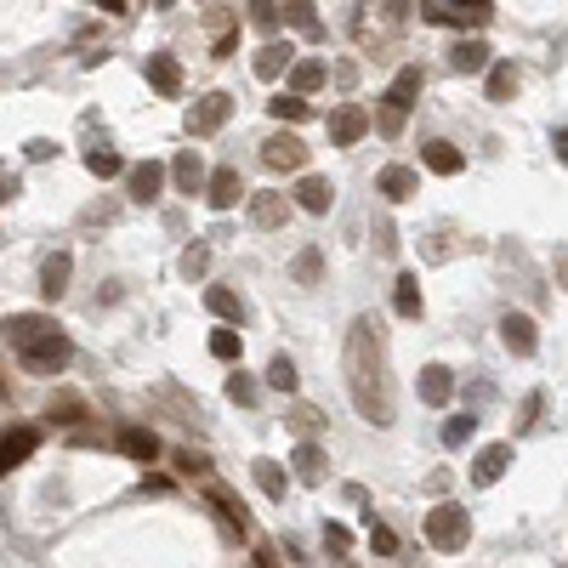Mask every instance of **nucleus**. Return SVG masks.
Returning a JSON list of instances; mask_svg holds the SVG:
<instances>
[{"mask_svg": "<svg viewBox=\"0 0 568 568\" xmlns=\"http://www.w3.org/2000/svg\"><path fill=\"white\" fill-rule=\"evenodd\" d=\"M347 392H353V409L370 426H392V387H387V347H381V324L370 313H358L347 324Z\"/></svg>", "mask_w": 568, "mask_h": 568, "instance_id": "nucleus-1", "label": "nucleus"}, {"mask_svg": "<svg viewBox=\"0 0 568 568\" xmlns=\"http://www.w3.org/2000/svg\"><path fill=\"white\" fill-rule=\"evenodd\" d=\"M0 336H6V347L18 353V364L29 375H63L74 358V341L46 313H12V319L0 324Z\"/></svg>", "mask_w": 568, "mask_h": 568, "instance_id": "nucleus-2", "label": "nucleus"}, {"mask_svg": "<svg viewBox=\"0 0 568 568\" xmlns=\"http://www.w3.org/2000/svg\"><path fill=\"white\" fill-rule=\"evenodd\" d=\"M421 534L432 551H466V540H472V517H466L461 500H438L432 512L421 517Z\"/></svg>", "mask_w": 568, "mask_h": 568, "instance_id": "nucleus-3", "label": "nucleus"}, {"mask_svg": "<svg viewBox=\"0 0 568 568\" xmlns=\"http://www.w3.org/2000/svg\"><path fill=\"white\" fill-rule=\"evenodd\" d=\"M421 63H404V69L392 74V86H387V97H381V137H398L404 131V120H409V108H415V97H421Z\"/></svg>", "mask_w": 568, "mask_h": 568, "instance_id": "nucleus-4", "label": "nucleus"}, {"mask_svg": "<svg viewBox=\"0 0 568 568\" xmlns=\"http://www.w3.org/2000/svg\"><path fill=\"white\" fill-rule=\"evenodd\" d=\"M233 114V97L228 91H205L194 108H188V137H216Z\"/></svg>", "mask_w": 568, "mask_h": 568, "instance_id": "nucleus-5", "label": "nucleus"}, {"mask_svg": "<svg viewBox=\"0 0 568 568\" xmlns=\"http://www.w3.org/2000/svg\"><path fill=\"white\" fill-rule=\"evenodd\" d=\"M262 165L267 171H302L307 165V142L296 137V131H273V137L262 142Z\"/></svg>", "mask_w": 568, "mask_h": 568, "instance_id": "nucleus-6", "label": "nucleus"}, {"mask_svg": "<svg viewBox=\"0 0 568 568\" xmlns=\"http://www.w3.org/2000/svg\"><path fill=\"white\" fill-rule=\"evenodd\" d=\"M165 177H171V165L142 160V165H131V171H125V194L137 199V205H154V199L165 194Z\"/></svg>", "mask_w": 568, "mask_h": 568, "instance_id": "nucleus-7", "label": "nucleus"}, {"mask_svg": "<svg viewBox=\"0 0 568 568\" xmlns=\"http://www.w3.org/2000/svg\"><path fill=\"white\" fill-rule=\"evenodd\" d=\"M35 449H40V426H12V432H0V478H12Z\"/></svg>", "mask_w": 568, "mask_h": 568, "instance_id": "nucleus-8", "label": "nucleus"}, {"mask_svg": "<svg viewBox=\"0 0 568 568\" xmlns=\"http://www.w3.org/2000/svg\"><path fill=\"white\" fill-rule=\"evenodd\" d=\"M421 18L438 29H483L495 18V6H421Z\"/></svg>", "mask_w": 568, "mask_h": 568, "instance_id": "nucleus-9", "label": "nucleus"}, {"mask_svg": "<svg viewBox=\"0 0 568 568\" xmlns=\"http://www.w3.org/2000/svg\"><path fill=\"white\" fill-rule=\"evenodd\" d=\"M375 194L387 199V205H404V199L421 194V171H415V165H387V171L375 177Z\"/></svg>", "mask_w": 568, "mask_h": 568, "instance_id": "nucleus-10", "label": "nucleus"}, {"mask_svg": "<svg viewBox=\"0 0 568 568\" xmlns=\"http://www.w3.org/2000/svg\"><path fill=\"white\" fill-rule=\"evenodd\" d=\"M364 137H370V114L358 103H341L336 114H330V142H336V148H353V142H364Z\"/></svg>", "mask_w": 568, "mask_h": 568, "instance_id": "nucleus-11", "label": "nucleus"}, {"mask_svg": "<svg viewBox=\"0 0 568 568\" xmlns=\"http://www.w3.org/2000/svg\"><path fill=\"white\" fill-rule=\"evenodd\" d=\"M500 341H506V353H517V358L540 353V330H534L529 313H506V319H500Z\"/></svg>", "mask_w": 568, "mask_h": 568, "instance_id": "nucleus-12", "label": "nucleus"}, {"mask_svg": "<svg viewBox=\"0 0 568 568\" xmlns=\"http://www.w3.org/2000/svg\"><path fill=\"white\" fill-rule=\"evenodd\" d=\"M205 199H211V211H233V205L245 199V177H239L233 165L211 171V182H205Z\"/></svg>", "mask_w": 568, "mask_h": 568, "instance_id": "nucleus-13", "label": "nucleus"}, {"mask_svg": "<svg viewBox=\"0 0 568 568\" xmlns=\"http://www.w3.org/2000/svg\"><path fill=\"white\" fill-rule=\"evenodd\" d=\"M142 74H148V86L160 91V97H182V63L171 52H154L142 63Z\"/></svg>", "mask_w": 568, "mask_h": 568, "instance_id": "nucleus-14", "label": "nucleus"}, {"mask_svg": "<svg viewBox=\"0 0 568 568\" xmlns=\"http://www.w3.org/2000/svg\"><path fill=\"white\" fill-rule=\"evenodd\" d=\"M250 69H256V80H279V74L296 69V46H290V40H267Z\"/></svg>", "mask_w": 568, "mask_h": 568, "instance_id": "nucleus-15", "label": "nucleus"}, {"mask_svg": "<svg viewBox=\"0 0 568 568\" xmlns=\"http://www.w3.org/2000/svg\"><path fill=\"white\" fill-rule=\"evenodd\" d=\"M171 182H177V194H188V199L205 194V182L211 177H205V160H199L194 148H182L177 160H171Z\"/></svg>", "mask_w": 568, "mask_h": 568, "instance_id": "nucleus-16", "label": "nucleus"}, {"mask_svg": "<svg viewBox=\"0 0 568 568\" xmlns=\"http://www.w3.org/2000/svg\"><path fill=\"white\" fill-rule=\"evenodd\" d=\"M69 273H74V256H69V250H52V256L40 262V296L57 302V296L69 290Z\"/></svg>", "mask_w": 568, "mask_h": 568, "instance_id": "nucleus-17", "label": "nucleus"}, {"mask_svg": "<svg viewBox=\"0 0 568 568\" xmlns=\"http://www.w3.org/2000/svg\"><path fill=\"white\" fill-rule=\"evenodd\" d=\"M506 466H512V444H489V449H478V461H472V483H478V489H489V483L506 478Z\"/></svg>", "mask_w": 568, "mask_h": 568, "instance_id": "nucleus-18", "label": "nucleus"}, {"mask_svg": "<svg viewBox=\"0 0 568 568\" xmlns=\"http://www.w3.org/2000/svg\"><path fill=\"white\" fill-rule=\"evenodd\" d=\"M114 444H120V455H131V461H154L160 455V438H154V426H120L114 432Z\"/></svg>", "mask_w": 568, "mask_h": 568, "instance_id": "nucleus-19", "label": "nucleus"}, {"mask_svg": "<svg viewBox=\"0 0 568 568\" xmlns=\"http://www.w3.org/2000/svg\"><path fill=\"white\" fill-rule=\"evenodd\" d=\"M421 165L432 171V177H461V171H466V154L455 148V142H426V148H421Z\"/></svg>", "mask_w": 568, "mask_h": 568, "instance_id": "nucleus-20", "label": "nucleus"}, {"mask_svg": "<svg viewBox=\"0 0 568 568\" xmlns=\"http://www.w3.org/2000/svg\"><path fill=\"white\" fill-rule=\"evenodd\" d=\"M392 313L409 319V324L426 313V296H421V279H415V273H398V284H392Z\"/></svg>", "mask_w": 568, "mask_h": 568, "instance_id": "nucleus-21", "label": "nucleus"}, {"mask_svg": "<svg viewBox=\"0 0 568 568\" xmlns=\"http://www.w3.org/2000/svg\"><path fill=\"white\" fill-rule=\"evenodd\" d=\"M284 216H290V199L284 194H250V222H256L262 233L284 228Z\"/></svg>", "mask_w": 568, "mask_h": 568, "instance_id": "nucleus-22", "label": "nucleus"}, {"mask_svg": "<svg viewBox=\"0 0 568 568\" xmlns=\"http://www.w3.org/2000/svg\"><path fill=\"white\" fill-rule=\"evenodd\" d=\"M455 398V370H444V364H426L421 370V404H449Z\"/></svg>", "mask_w": 568, "mask_h": 568, "instance_id": "nucleus-23", "label": "nucleus"}, {"mask_svg": "<svg viewBox=\"0 0 568 568\" xmlns=\"http://www.w3.org/2000/svg\"><path fill=\"white\" fill-rule=\"evenodd\" d=\"M46 421H57V426H80V421H91V409H86V398L80 392H52V404H46Z\"/></svg>", "mask_w": 568, "mask_h": 568, "instance_id": "nucleus-24", "label": "nucleus"}, {"mask_svg": "<svg viewBox=\"0 0 568 568\" xmlns=\"http://www.w3.org/2000/svg\"><path fill=\"white\" fill-rule=\"evenodd\" d=\"M250 478H256V489H262L267 500H284V495H290V472H284L279 461H267V455H262V461H250Z\"/></svg>", "mask_w": 568, "mask_h": 568, "instance_id": "nucleus-25", "label": "nucleus"}, {"mask_svg": "<svg viewBox=\"0 0 568 568\" xmlns=\"http://www.w3.org/2000/svg\"><path fill=\"white\" fill-rule=\"evenodd\" d=\"M449 63H455V74H483V69H495V52H489L483 40H461V46L449 52Z\"/></svg>", "mask_w": 568, "mask_h": 568, "instance_id": "nucleus-26", "label": "nucleus"}, {"mask_svg": "<svg viewBox=\"0 0 568 568\" xmlns=\"http://www.w3.org/2000/svg\"><path fill=\"white\" fill-rule=\"evenodd\" d=\"M211 506H216V512H222V523H228V529H239V534L250 529V512H245V500L233 495L228 483H211Z\"/></svg>", "mask_w": 568, "mask_h": 568, "instance_id": "nucleus-27", "label": "nucleus"}, {"mask_svg": "<svg viewBox=\"0 0 568 568\" xmlns=\"http://www.w3.org/2000/svg\"><path fill=\"white\" fill-rule=\"evenodd\" d=\"M205 307H211V313L228 324V330H239V319H245V302L233 296L228 284H211V290H205Z\"/></svg>", "mask_w": 568, "mask_h": 568, "instance_id": "nucleus-28", "label": "nucleus"}, {"mask_svg": "<svg viewBox=\"0 0 568 568\" xmlns=\"http://www.w3.org/2000/svg\"><path fill=\"white\" fill-rule=\"evenodd\" d=\"M330 199H336V194H330V182H324V177H302V182H296V205H302L307 216H324V211H330Z\"/></svg>", "mask_w": 568, "mask_h": 568, "instance_id": "nucleus-29", "label": "nucleus"}, {"mask_svg": "<svg viewBox=\"0 0 568 568\" xmlns=\"http://www.w3.org/2000/svg\"><path fill=\"white\" fill-rule=\"evenodd\" d=\"M290 466H296V478H302V483H324V472H330V461H324L319 444H296Z\"/></svg>", "mask_w": 568, "mask_h": 568, "instance_id": "nucleus-30", "label": "nucleus"}, {"mask_svg": "<svg viewBox=\"0 0 568 568\" xmlns=\"http://www.w3.org/2000/svg\"><path fill=\"white\" fill-rule=\"evenodd\" d=\"M324 74H330V69H324L319 57H302V63L290 69V97H302V103H307V91H319Z\"/></svg>", "mask_w": 568, "mask_h": 568, "instance_id": "nucleus-31", "label": "nucleus"}, {"mask_svg": "<svg viewBox=\"0 0 568 568\" xmlns=\"http://www.w3.org/2000/svg\"><path fill=\"white\" fill-rule=\"evenodd\" d=\"M86 171L91 177H125V171H131V165L120 160V154H114V148H103V142H97V148H86Z\"/></svg>", "mask_w": 568, "mask_h": 568, "instance_id": "nucleus-32", "label": "nucleus"}, {"mask_svg": "<svg viewBox=\"0 0 568 568\" xmlns=\"http://www.w3.org/2000/svg\"><path fill=\"white\" fill-rule=\"evenodd\" d=\"M512 91H517V69L512 63H495L489 69V103H512Z\"/></svg>", "mask_w": 568, "mask_h": 568, "instance_id": "nucleus-33", "label": "nucleus"}, {"mask_svg": "<svg viewBox=\"0 0 568 568\" xmlns=\"http://www.w3.org/2000/svg\"><path fill=\"white\" fill-rule=\"evenodd\" d=\"M284 23H290L296 35H307V40L324 35V23H319V12H313V6H284Z\"/></svg>", "mask_w": 568, "mask_h": 568, "instance_id": "nucleus-34", "label": "nucleus"}, {"mask_svg": "<svg viewBox=\"0 0 568 568\" xmlns=\"http://www.w3.org/2000/svg\"><path fill=\"white\" fill-rule=\"evenodd\" d=\"M211 358H222V364L245 358V336L239 330H211Z\"/></svg>", "mask_w": 568, "mask_h": 568, "instance_id": "nucleus-35", "label": "nucleus"}, {"mask_svg": "<svg viewBox=\"0 0 568 568\" xmlns=\"http://www.w3.org/2000/svg\"><path fill=\"white\" fill-rule=\"evenodd\" d=\"M177 267H182V279H205V273H211V245H205V239H199V245H188Z\"/></svg>", "mask_w": 568, "mask_h": 568, "instance_id": "nucleus-36", "label": "nucleus"}, {"mask_svg": "<svg viewBox=\"0 0 568 568\" xmlns=\"http://www.w3.org/2000/svg\"><path fill=\"white\" fill-rule=\"evenodd\" d=\"M267 114L284 120V125H296V120H307V103L302 97H290V91H279V97H267Z\"/></svg>", "mask_w": 568, "mask_h": 568, "instance_id": "nucleus-37", "label": "nucleus"}, {"mask_svg": "<svg viewBox=\"0 0 568 568\" xmlns=\"http://www.w3.org/2000/svg\"><path fill=\"white\" fill-rule=\"evenodd\" d=\"M319 426H324V415L313 404H296V409H290V432H296L302 444H313V432H319Z\"/></svg>", "mask_w": 568, "mask_h": 568, "instance_id": "nucleus-38", "label": "nucleus"}, {"mask_svg": "<svg viewBox=\"0 0 568 568\" xmlns=\"http://www.w3.org/2000/svg\"><path fill=\"white\" fill-rule=\"evenodd\" d=\"M267 387H273V392H296V364H290L284 353L267 364Z\"/></svg>", "mask_w": 568, "mask_h": 568, "instance_id": "nucleus-39", "label": "nucleus"}, {"mask_svg": "<svg viewBox=\"0 0 568 568\" xmlns=\"http://www.w3.org/2000/svg\"><path fill=\"white\" fill-rule=\"evenodd\" d=\"M472 432H478V421H472V415H449V421H444V449H461Z\"/></svg>", "mask_w": 568, "mask_h": 568, "instance_id": "nucleus-40", "label": "nucleus"}, {"mask_svg": "<svg viewBox=\"0 0 568 568\" xmlns=\"http://www.w3.org/2000/svg\"><path fill=\"white\" fill-rule=\"evenodd\" d=\"M319 273H324V256L307 245L302 256H296V279H302V284H319Z\"/></svg>", "mask_w": 568, "mask_h": 568, "instance_id": "nucleus-41", "label": "nucleus"}, {"mask_svg": "<svg viewBox=\"0 0 568 568\" xmlns=\"http://www.w3.org/2000/svg\"><path fill=\"white\" fill-rule=\"evenodd\" d=\"M370 546L381 551V557H398V534H392L387 523H375V512H370Z\"/></svg>", "mask_w": 568, "mask_h": 568, "instance_id": "nucleus-42", "label": "nucleus"}, {"mask_svg": "<svg viewBox=\"0 0 568 568\" xmlns=\"http://www.w3.org/2000/svg\"><path fill=\"white\" fill-rule=\"evenodd\" d=\"M171 461H177L182 478H205V472H211V461H205V455H194V449H177Z\"/></svg>", "mask_w": 568, "mask_h": 568, "instance_id": "nucleus-43", "label": "nucleus"}, {"mask_svg": "<svg viewBox=\"0 0 568 568\" xmlns=\"http://www.w3.org/2000/svg\"><path fill=\"white\" fill-rule=\"evenodd\" d=\"M228 398H233V404H256V381H250L245 370H233L228 375Z\"/></svg>", "mask_w": 568, "mask_h": 568, "instance_id": "nucleus-44", "label": "nucleus"}, {"mask_svg": "<svg viewBox=\"0 0 568 568\" xmlns=\"http://www.w3.org/2000/svg\"><path fill=\"white\" fill-rule=\"evenodd\" d=\"M250 23H256L262 35H273V29L284 23V6H250Z\"/></svg>", "mask_w": 568, "mask_h": 568, "instance_id": "nucleus-45", "label": "nucleus"}, {"mask_svg": "<svg viewBox=\"0 0 568 568\" xmlns=\"http://www.w3.org/2000/svg\"><path fill=\"white\" fill-rule=\"evenodd\" d=\"M324 551H336V557H347V551H353V534L341 529V523H324Z\"/></svg>", "mask_w": 568, "mask_h": 568, "instance_id": "nucleus-46", "label": "nucleus"}, {"mask_svg": "<svg viewBox=\"0 0 568 568\" xmlns=\"http://www.w3.org/2000/svg\"><path fill=\"white\" fill-rule=\"evenodd\" d=\"M375 250H381V256H392V250H398V233H392V222H375Z\"/></svg>", "mask_w": 568, "mask_h": 568, "instance_id": "nucleus-47", "label": "nucleus"}, {"mask_svg": "<svg viewBox=\"0 0 568 568\" xmlns=\"http://www.w3.org/2000/svg\"><path fill=\"white\" fill-rule=\"evenodd\" d=\"M23 154H29V160H52V154H57V142L35 137V142H29V148H23Z\"/></svg>", "mask_w": 568, "mask_h": 568, "instance_id": "nucleus-48", "label": "nucleus"}, {"mask_svg": "<svg viewBox=\"0 0 568 568\" xmlns=\"http://www.w3.org/2000/svg\"><path fill=\"white\" fill-rule=\"evenodd\" d=\"M540 404H546L540 392H529V398H523V426H534V415H540Z\"/></svg>", "mask_w": 568, "mask_h": 568, "instance_id": "nucleus-49", "label": "nucleus"}, {"mask_svg": "<svg viewBox=\"0 0 568 568\" xmlns=\"http://www.w3.org/2000/svg\"><path fill=\"white\" fill-rule=\"evenodd\" d=\"M250 568H279V557H273V546H256V557H250Z\"/></svg>", "mask_w": 568, "mask_h": 568, "instance_id": "nucleus-50", "label": "nucleus"}, {"mask_svg": "<svg viewBox=\"0 0 568 568\" xmlns=\"http://www.w3.org/2000/svg\"><path fill=\"white\" fill-rule=\"evenodd\" d=\"M557 279H563V290H568V250H557Z\"/></svg>", "mask_w": 568, "mask_h": 568, "instance_id": "nucleus-51", "label": "nucleus"}, {"mask_svg": "<svg viewBox=\"0 0 568 568\" xmlns=\"http://www.w3.org/2000/svg\"><path fill=\"white\" fill-rule=\"evenodd\" d=\"M6 199H18V182H6V177H0V205H6Z\"/></svg>", "mask_w": 568, "mask_h": 568, "instance_id": "nucleus-52", "label": "nucleus"}, {"mask_svg": "<svg viewBox=\"0 0 568 568\" xmlns=\"http://www.w3.org/2000/svg\"><path fill=\"white\" fill-rule=\"evenodd\" d=\"M557 160L568 165V131H563V137H557Z\"/></svg>", "mask_w": 568, "mask_h": 568, "instance_id": "nucleus-53", "label": "nucleus"}, {"mask_svg": "<svg viewBox=\"0 0 568 568\" xmlns=\"http://www.w3.org/2000/svg\"><path fill=\"white\" fill-rule=\"evenodd\" d=\"M6 392H12V381H6V370H0V398H6Z\"/></svg>", "mask_w": 568, "mask_h": 568, "instance_id": "nucleus-54", "label": "nucleus"}, {"mask_svg": "<svg viewBox=\"0 0 568 568\" xmlns=\"http://www.w3.org/2000/svg\"><path fill=\"white\" fill-rule=\"evenodd\" d=\"M336 568H358V563H336Z\"/></svg>", "mask_w": 568, "mask_h": 568, "instance_id": "nucleus-55", "label": "nucleus"}]
</instances>
